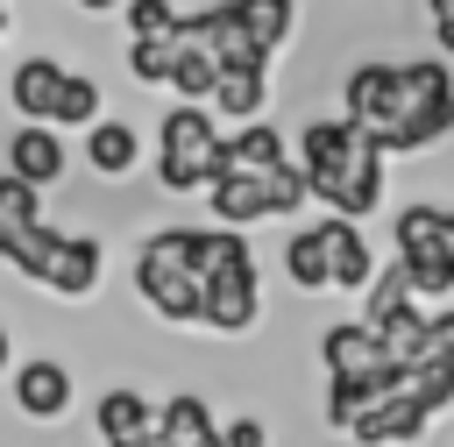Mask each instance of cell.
I'll return each mask as SVG.
<instances>
[{"instance_id": "obj_23", "label": "cell", "mask_w": 454, "mask_h": 447, "mask_svg": "<svg viewBox=\"0 0 454 447\" xmlns=\"http://www.w3.org/2000/svg\"><path fill=\"white\" fill-rule=\"evenodd\" d=\"M284 277H291L298 291H333V284H326V248H319V227H298V234L284 241Z\"/></svg>"}, {"instance_id": "obj_8", "label": "cell", "mask_w": 454, "mask_h": 447, "mask_svg": "<svg viewBox=\"0 0 454 447\" xmlns=\"http://www.w3.org/2000/svg\"><path fill=\"white\" fill-rule=\"evenodd\" d=\"M220 170V121L213 106H170L156 121V184L163 192H206Z\"/></svg>"}, {"instance_id": "obj_7", "label": "cell", "mask_w": 454, "mask_h": 447, "mask_svg": "<svg viewBox=\"0 0 454 447\" xmlns=\"http://www.w3.org/2000/svg\"><path fill=\"white\" fill-rule=\"evenodd\" d=\"M312 192H305V177H298V163L284 156V163H270V170H220L213 184H206V213H213V227H255V220H284V213H298Z\"/></svg>"}, {"instance_id": "obj_19", "label": "cell", "mask_w": 454, "mask_h": 447, "mask_svg": "<svg viewBox=\"0 0 454 447\" xmlns=\"http://www.w3.org/2000/svg\"><path fill=\"white\" fill-rule=\"evenodd\" d=\"M206 106L227 114L234 128H241V121H262V106H270V71H220Z\"/></svg>"}, {"instance_id": "obj_18", "label": "cell", "mask_w": 454, "mask_h": 447, "mask_svg": "<svg viewBox=\"0 0 454 447\" xmlns=\"http://www.w3.org/2000/svg\"><path fill=\"white\" fill-rule=\"evenodd\" d=\"M291 149H284V135L270 128V121H241L234 135H220V170H270V163H284ZM213 170V177H220Z\"/></svg>"}, {"instance_id": "obj_32", "label": "cell", "mask_w": 454, "mask_h": 447, "mask_svg": "<svg viewBox=\"0 0 454 447\" xmlns=\"http://www.w3.org/2000/svg\"><path fill=\"white\" fill-rule=\"evenodd\" d=\"M220 447H270V426H262L255 412H241V419H220Z\"/></svg>"}, {"instance_id": "obj_33", "label": "cell", "mask_w": 454, "mask_h": 447, "mask_svg": "<svg viewBox=\"0 0 454 447\" xmlns=\"http://www.w3.org/2000/svg\"><path fill=\"white\" fill-rule=\"evenodd\" d=\"M426 21H433V43H440V64H454V0H426Z\"/></svg>"}, {"instance_id": "obj_13", "label": "cell", "mask_w": 454, "mask_h": 447, "mask_svg": "<svg viewBox=\"0 0 454 447\" xmlns=\"http://www.w3.org/2000/svg\"><path fill=\"white\" fill-rule=\"evenodd\" d=\"M7 177L35 184V192H50V184L64 177V142H57L50 121H21V128L7 135Z\"/></svg>"}, {"instance_id": "obj_20", "label": "cell", "mask_w": 454, "mask_h": 447, "mask_svg": "<svg viewBox=\"0 0 454 447\" xmlns=\"http://www.w3.org/2000/svg\"><path fill=\"white\" fill-rule=\"evenodd\" d=\"M142 426H156V404H149L142 390H106V397L92 404V433H99V440H128V433H142Z\"/></svg>"}, {"instance_id": "obj_27", "label": "cell", "mask_w": 454, "mask_h": 447, "mask_svg": "<svg viewBox=\"0 0 454 447\" xmlns=\"http://www.w3.org/2000/svg\"><path fill=\"white\" fill-rule=\"evenodd\" d=\"M57 241H64V234H57L50 220H35V227H21V234L7 241V263H14L21 277H35V284H43V277H50V255H57Z\"/></svg>"}, {"instance_id": "obj_16", "label": "cell", "mask_w": 454, "mask_h": 447, "mask_svg": "<svg viewBox=\"0 0 454 447\" xmlns=\"http://www.w3.org/2000/svg\"><path fill=\"white\" fill-rule=\"evenodd\" d=\"M156 433H163L170 447H220V419H213V404L192 397V390H177V397L156 404Z\"/></svg>"}, {"instance_id": "obj_34", "label": "cell", "mask_w": 454, "mask_h": 447, "mask_svg": "<svg viewBox=\"0 0 454 447\" xmlns=\"http://www.w3.org/2000/svg\"><path fill=\"white\" fill-rule=\"evenodd\" d=\"M106 447H170L156 426H142V433H128V440H106Z\"/></svg>"}, {"instance_id": "obj_5", "label": "cell", "mask_w": 454, "mask_h": 447, "mask_svg": "<svg viewBox=\"0 0 454 447\" xmlns=\"http://www.w3.org/2000/svg\"><path fill=\"white\" fill-rule=\"evenodd\" d=\"M135 298L170 319V326H199V227H156L135 248Z\"/></svg>"}, {"instance_id": "obj_21", "label": "cell", "mask_w": 454, "mask_h": 447, "mask_svg": "<svg viewBox=\"0 0 454 447\" xmlns=\"http://www.w3.org/2000/svg\"><path fill=\"white\" fill-rule=\"evenodd\" d=\"M213 78H220V64H213L206 50H192V43L170 50V92H177L184 106H206V99H213Z\"/></svg>"}, {"instance_id": "obj_24", "label": "cell", "mask_w": 454, "mask_h": 447, "mask_svg": "<svg viewBox=\"0 0 454 447\" xmlns=\"http://www.w3.org/2000/svg\"><path fill=\"white\" fill-rule=\"evenodd\" d=\"M234 14L248 21V35H255L262 50L291 43V28H298V0H234Z\"/></svg>"}, {"instance_id": "obj_22", "label": "cell", "mask_w": 454, "mask_h": 447, "mask_svg": "<svg viewBox=\"0 0 454 447\" xmlns=\"http://www.w3.org/2000/svg\"><path fill=\"white\" fill-rule=\"evenodd\" d=\"M397 383H404V397H411L426 419H440V412L454 404V369H447V362H404Z\"/></svg>"}, {"instance_id": "obj_12", "label": "cell", "mask_w": 454, "mask_h": 447, "mask_svg": "<svg viewBox=\"0 0 454 447\" xmlns=\"http://www.w3.org/2000/svg\"><path fill=\"white\" fill-rule=\"evenodd\" d=\"M7 390H14V412H21V419H35V426H50V419H64V412H71V369H64V362H50V355H35V362L7 369Z\"/></svg>"}, {"instance_id": "obj_10", "label": "cell", "mask_w": 454, "mask_h": 447, "mask_svg": "<svg viewBox=\"0 0 454 447\" xmlns=\"http://www.w3.org/2000/svg\"><path fill=\"white\" fill-rule=\"evenodd\" d=\"M312 227H319V248H326V284H333V291H369V277H376L383 263H376L362 220L326 213V220H312Z\"/></svg>"}, {"instance_id": "obj_36", "label": "cell", "mask_w": 454, "mask_h": 447, "mask_svg": "<svg viewBox=\"0 0 454 447\" xmlns=\"http://www.w3.org/2000/svg\"><path fill=\"white\" fill-rule=\"evenodd\" d=\"M78 7H85V14H106V7H121V0H78Z\"/></svg>"}, {"instance_id": "obj_2", "label": "cell", "mask_w": 454, "mask_h": 447, "mask_svg": "<svg viewBox=\"0 0 454 447\" xmlns=\"http://www.w3.org/2000/svg\"><path fill=\"white\" fill-rule=\"evenodd\" d=\"M291 142H298L291 163H298L305 192H312L326 213H340V220H369V213L383 206V149H376L355 121L326 114V121H305Z\"/></svg>"}, {"instance_id": "obj_15", "label": "cell", "mask_w": 454, "mask_h": 447, "mask_svg": "<svg viewBox=\"0 0 454 447\" xmlns=\"http://www.w3.org/2000/svg\"><path fill=\"white\" fill-rule=\"evenodd\" d=\"M57 92H64V64L57 57H21L7 71V106L21 121H50L57 114Z\"/></svg>"}, {"instance_id": "obj_35", "label": "cell", "mask_w": 454, "mask_h": 447, "mask_svg": "<svg viewBox=\"0 0 454 447\" xmlns=\"http://www.w3.org/2000/svg\"><path fill=\"white\" fill-rule=\"evenodd\" d=\"M14 369V341H7V326H0V376Z\"/></svg>"}, {"instance_id": "obj_11", "label": "cell", "mask_w": 454, "mask_h": 447, "mask_svg": "<svg viewBox=\"0 0 454 447\" xmlns=\"http://www.w3.org/2000/svg\"><path fill=\"white\" fill-rule=\"evenodd\" d=\"M426 433H433V419L404 397V383L383 390V397H369V404L355 412V426H348V440H362V447H411V440H426Z\"/></svg>"}, {"instance_id": "obj_4", "label": "cell", "mask_w": 454, "mask_h": 447, "mask_svg": "<svg viewBox=\"0 0 454 447\" xmlns=\"http://www.w3.org/2000/svg\"><path fill=\"white\" fill-rule=\"evenodd\" d=\"M319 369H326V426H340V433L355 426V412L369 397L397 390V376H404V362H390L362 319H340L319 333Z\"/></svg>"}, {"instance_id": "obj_31", "label": "cell", "mask_w": 454, "mask_h": 447, "mask_svg": "<svg viewBox=\"0 0 454 447\" xmlns=\"http://www.w3.org/2000/svg\"><path fill=\"white\" fill-rule=\"evenodd\" d=\"M411 362H447L454 369V305H433L426 312V341H419Z\"/></svg>"}, {"instance_id": "obj_9", "label": "cell", "mask_w": 454, "mask_h": 447, "mask_svg": "<svg viewBox=\"0 0 454 447\" xmlns=\"http://www.w3.org/2000/svg\"><path fill=\"white\" fill-rule=\"evenodd\" d=\"M177 43L206 50L220 71H270V57H277V50H262V43L248 35V21L234 14V0L199 7V14H177Z\"/></svg>"}, {"instance_id": "obj_38", "label": "cell", "mask_w": 454, "mask_h": 447, "mask_svg": "<svg viewBox=\"0 0 454 447\" xmlns=\"http://www.w3.org/2000/svg\"><path fill=\"white\" fill-rule=\"evenodd\" d=\"M0 7H7V0H0Z\"/></svg>"}, {"instance_id": "obj_3", "label": "cell", "mask_w": 454, "mask_h": 447, "mask_svg": "<svg viewBox=\"0 0 454 447\" xmlns=\"http://www.w3.org/2000/svg\"><path fill=\"white\" fill-rule=\"evenodd\" d=\"M262 319V277L255 248L234 227H199V326L213 333H248Z\"/></svg>"}, {"instance_id": "obj_1", "label": "cell", "mask_w": 454, "mask_h": 447, "mask_svg": "<svg viewBox=\"0 0 454 447\" xmlns=\"http://www.w3.org/2000/svg\"><path fill=\"white\" fill-rule=\"evenodd\" d=\"M340 121H355L383 156H426L454 135V71L447 64H355L340 85Z\"/></svg>"}, {"instance_id": "obj_29", "label": "cell", "mask_w": 454, "mask_h": 447, "mask_svg": "<svg viewBox=\"0 0 454 447\" xmlns=\"http://www.w3.org/2000/svg\"><path fill=\"white\" fill-rule=\"evenodd\" d=\"M128 14V43H170L177 35V7L170 0H121Z\"/></svg>"}, {"instance_id": "obj_6", "label": "cell", "mask_w": 454, "mask_h": 447, "mask_svg": "<svg viewBox=\"0 0 454 447\" xmlns=\"http://www.w3.org/2000/svg\"><path fill=\"white\" fill-rule=\"evenodd\" d=\"M390 241H397V277L411 284V298L447 305L454 298V206H433V199L404 206Z\"/></svg>"}, {"instance_id": "obj_26", "label": "cell", "mask_w": 454, "mask_h": 447, "mask_svg": "<svg viewBox=\"0 0 454 447\" xmlns=\"http://www.w3.org/2000/svg\"><path fill=\"white\" fill-rule=\"evenodd\" d=\"M35 220H43V192L0 170V255H7V241H14L21 227H35Z\"/></svg>"}, {"instance_id": "obj_37", "label": "cell", "mask_w": 454, "mask_h": 447, "mask_svg": "<svg viewBox=\"0 0 454 447\" xmlns=\"http://www.w3.org/2000/svg\"><path fill=\"white\" fill-rule=\"evenodd\" d=\"M0 35H7V14H0Z\"/></svg>"}, {"instance_id": "obj_25", "label": "cell", "mask_w": 454, "mask_h": 447, "mask_svg": "<svg viewBox=\"0 0 454 447\" xmlns=\"http://www.w3.org/2000/svg\"><path fill=\"white\" fill-rule=\"evenodd\" d=\"M362 298H369V312H362V326H369V333H376V326H390L397 312H411V305H419V298H411V284L397 277V263H390V270H376Z\"/></svg>"}, {"instance_id": "obj_28", "label": "cell", "mask_w": 454, "mask_h": 447, "mask_svg": "<svg viewBox=\"0 0 454 447\" xmlns=\"http://www.w3.org/2000/svg\"><path fill=\"white\" fill-rule=\"evenodd\" d=\"M92 121H99V85H92V78H78V71H64V92H57L50 128H92Z\"/></svg>"}, {"instance_id": "obj_17", "label": "cell", "mask_w": 454, "mask_h": 447, "mask_svg": "<svg viewBox=\"0 0 454 447\" xmlns=\"http://www.w3.org/2000/svg\"><path fill=\"white\" fill-rule=\"evenodd\" d=\"M85 163H92L99 177H128V170L142 163V135H135L128 121H106V114H99V121L85 128Z\"/></svg>"}, {"instance_id": "obj_14", "label": "cell", "mask_w": 454, "mask_h": 447, "mask_svg": "<svg viewBox=\"0 0 454 447\" xmlns=\"http://www.w3.org/2000/svg\"><path fill=\"white\" fill-rule=\"evenodd\" d=\"M99 277H106V248H99L92 234H64L57 255H50V277H43V284H50L57 298H92Z\"/></svg>"}, {"instance_id": "obj_30", "label": "cell", "mask_w": 454, "mask_h": 447, "mask_svg": "<svg viewBox=\"0 0 454 447\" xmlns=\"http://www.w3.org/2000/svg\"><path fill=\"white\" fill-rule=\"evenodd\" d=\"M170 50H177V35H170V43H128L135 85H170Z\"/></svg>"}]
</instances>
